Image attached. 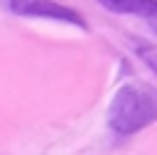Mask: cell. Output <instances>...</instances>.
<instances>
[{"instance_id": "1", "label": "cell", "mask_w": 157, "mask_h": 155, "mask_svg": "<svg viewBox=\"0 0 157 155\" xmlns=\"http://www.w3.org/2000/svg\"><path fill=\"white\" fill-rule=\"evenodd\" d=\"M157 121V87L131 82L115 92L107 108V124L115 134H136Z\"/></svg>"}, {"instance_id": "2", "label": "cell", "mask_w": 157, "mask_h": 155, "mask_svg": "<svg viewBox=\"0 0 157 155\" xmlns=\"http://www.w3.org/2000/svg\"><path fill=\"white\" fill-rule=\"evenodd\" d=\"M8 11L16 16H34V18H52V21L73 24L78 29H86V21L73 8L55 3V0H8Z\"/></svg>"}, {"instance_id": "3", "label": "cell", "mask_w": 157, "mask_h": 155, "mask_svg": "<svg viewBox=\"0 0 157 155\" xmlns=\"http://www.w3.org/2000/svg\"><path fill=\"white\" fill-rule=\"evenodd\" d=\"M97 3L113 13H131V16L157 18V0H97Z\"/></svg>"}]
</instances>
